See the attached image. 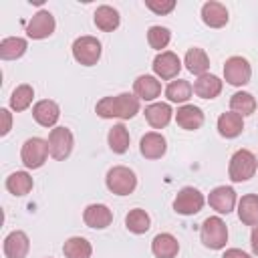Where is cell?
<instances>
[{
  "mask_svg": "<svg viewBox=\"0 0 258 258\" xmlns=\"http://www.w3.org/2000/svg\"><path fill=\"white\" fill-rule=\"evenodd\" d=\"M95 113L103 119H133L139 113V99L135 93H119L103 97L95 105Z\"/></svg>",
  "mask_w": 258,
  "mask_h": 258,
  "instance_id": "1",
  "label": "cell"
},
{
  "mask_svg": "<svg viewBox=\"0 0 258 258\" xmlns=\"http://www.w3.org/2000/svg\"><path fill=\"white\" fill-rule=\"evenodd\" d=\"M258 171V159L250 149H238L232 157H230V165H228V175L234 183L240 181H248L250 177H254Z\"/></svg>",
  "mask_w": 258,
  "mask_h": 258,
  "instance_id": "2",
  "label": "cell"
},
{
  "mask_svg": "<svg viewBox=\"0 0 258 258\" xmlns=\"http://www.w3.org/2000/svg\"><path fill=\"white\" fill-rule=\"evenodd\" d=\"M105 185L115 196H129L137 187V175L133 169H129L125 165H115L107 171Z\"/></svg>",
  "mask_w": 258,
  "mask_h": 258,
  "instance_id": "3",
  "label": "cell"
},
{
  "mask_svg": "<svg viewBox=\"0 0 258 258\" xmlns=\"http://www.w3.org/2000/svg\"><path fill=\"white\" fill-rule=\"evenodd\" d=\"M200 240L210 250H222L228 242V228L220 216H210L200 228Z\"/></svg>",
  "mask_w": 258,
  "mask_h": 258,
  "instance_id": "4",
  "label": "cell"
},
{
  "mask_svg": "<svg viewBox=\"0 0 258 258\" xmlns=\"http://www.w3.org/2000/svg\"><path fill=\"white\" fill-rule=\"evenodd\" d=\"M48 141L42 137H30L22 143L20 149V159L24 163L26 169H38L44 165L46 157H48Z\"/></svg>",
  "mask_w": 258,
  "mask_h": 258,
  "instance_id": "5",
  "label": "cell"
},
{
  "mask_svg": "<svg viewBox=\"0 0 258 258\" xmlns=\"http://www.w3.org/2000/svg\"><path fill=\"white\" fill-rule=\"evenodd\" d=\"M101 52H103V46L95 36H89V34L87 36H79L73 42V56L83 67L97 64L99 58H101Z\"/></svg>",
  "mask_w": 258,
  "mask_h": 258,
  "instance_id": "6",
  "label": "cell"
},
{
  "mask_svg": "<svg viewBox=\"0 0 258 258\" xmlns=\"http://www.w3.org/2000/svg\"><path fill=\"white\" fill-rule=\"evenodd\" d=\"M46 141H48V153L56 161L67 159L71 155V151H73V145H75V137H73L71 129H67V127H54V129H50Z\"/></svg>",
  "mask_w": 258,
  "mask_h": 258,
  "instance_id": "7",
  "label": "cell"
},
{
  "mask_svg": "<svg viewBox=\"0 0 258 258\" xmlns=\"http://www.w3.org/2000/svg\"><path fill=\"white\" fill-rule=\"evenodd\" d=\"M204 204H206L204 194L198 187L185 185V187H181L177 191V196L173 200V210L177 214H181V216H194L204 208Z\"/></svg>",
  "mask_w": 258,
  "mask_h": 258,
  "instance_id": "8",
  "label": "cell"
},
{
  "mask_svg": "<svg viewBox=\"0 0 258 258\" xmlns=\"http://www.w3.org/2000/svg\"><path fill=\"white\" fill-rule=\"evenodd\" d=\"M252 67L244 56H230L224 62V79L232 87H244L250 83Z\"/></svg>",
  "mask_w": 258,
  "mask_h": 258,
  "instance_id": "9",
  "label": "cell"
},
{
  "mask_svg": "<svg viewBox=\"0 0 258 258\" xmlns=\"http://www.w3.org/2000/svg\"><path fill=\"white\" fill-rule=\"evenodd\" d=\"M56 28V22H54V16L48 12V10H38L26 24V34L28 38L32 40H42V38H48Z\"/></svg>",
  "mask_w": 258,
  "mask_h": 258,
  "instance_id": "10",
  "label": "cell"
},
{
  "mask_svg": "<svg viewBox=\"0 0 258 258\" xmlns=\"http://www.w3.org/2000/svg\"><path fill=\"white\" fill-rule=\"evenodd\" d=\"M153 73H155V77L157 79H163V81H171V79H175L177 75H179V71H181V60H179V56L175 54V52H171V50H163V52H159L155 58H153Z\"/></svg>",
  "mask_w": 258,
  "mask_h": 258,
  "instance_id": "11",
  "label": "cell"
},
{
  "mask_svg": "<svg viewBox=\"0 0 258 258\" xmlns=\"http://www.w3.org/2000/svg\"><path fill=\"white\" fill-rule=\"evenodd\" d=\"M208 204L212 210H216L218 214H230L236 204H238V198H236V191L234 187L230 185H218L210 191L208 196Z\"/></svg>",
  "mask_w": 258,
  "mask_h": 258,
  "instance_id": "12",
  "label": "cell"
},
{
  "mask_svg": "<svg viewBox=\"0 0 258 258\" xmlns=\"http://www.w3.org/2000/svg\"><path fill=\"white\" fill-rule=\"evenodd\" d=\"M83 222L89 228L95 230H105L113 222V212L105 204H89L83 212Z\"/></svg>",
  "mask_w": 258,
  "mask_h": 258,
  "instance_id": "13",
  "label": "cell"
},
{
  "mask_svg": "<svg viewBox=\"0 0 258 258\" xmlns=\"http://www.w3.org/2000/svg\"><path fill=\"white\" fill-rule=\"evenodd\" d=\"M139 151L145 159H161L167 151V141L161 133L157 131H149L141 137L139 141Z\"/></svg>",
  "mask_w": 258,
  "mask_h": 258,
  "instance_id": "14",
  "label": "cell"
},
{
  "mask_svg": "<svg viewBox=\"0 0 258 258\" xmlns=\"http://www.w3.org/2000/svg\"><path fill=\"white\" fill-rule=\"evenodd\" d=\"M4 256L6 258H26L28 250H30V240L26 236V232L22 230H12L2 244Z\"/></svg>",
  "mask_w": 258,
  "mask_h": 258,
  "instance_id": "15",
  "label": "cell"
},
{
  "mask_svg": "<svg viewBox=\"0 0 258 258\" xmlns=\"http://www.w3.org/2000/svg\"><path fill=\"white\" fill-rule=\"evenodd\" d=\"M32 117L42 127H54L56 121H58V117H60V107L54 101H50V99H42V101L34 103Z\"/></svg>",
  "mask_w": 258,
  "mask_h": 258,
  "instance_id": "16",
  "label": "cell"
},
{
  "mask_svg": "<svg viewBox=\"0 0 258 258\" xmlns=\"http://www.w3.org/2000/svg\"><path fill=\"white\" fill-rule=\"evenodd\" d=\"M202 20L206 26L210 28H222L228 24L230 16H228V8L222 4V2H216V0H210L202 6Z\"/></svg>",
  "mask_w": 258,
  "mask_h": 258,
  "instance_id": "17",
  "label": "cell"
},
{
  "mask_svg": "<svg viewBox=\"0 0 258 258\" xmlns=\"http://www.w3.org/2000/svg\"><path fill=\"white\" fill-rule=\"evenodd\" d=\"M133 93L139 101H155L161 95V83L153 75H139L133 83Z\"/></svg>",
  "mask_w": 258,
  "mask_h": 258,
  "instance_id": "18",
  "label": "cell"
},
{
  "mask_svg": "<svg viewBox=\"0 0 258 258\" xmlns=\"http://www.w3.org/2000/svg\"><path fill=\"white\" fill-rule=\"evenodd\" d=\"M175 123L185 131H196L204 125V111L196 105H181L175 111Z\"/></svg>",
  "mask_w": 258,
  "mask_h": 258,
  "instance_id": "19",
  "label": "cell"
},
{
  "mask_svg": "<svg viewBox=\"0 0 258 258\" xmlns=\"http://www.w3.org/2000/svg\"><path fill=\"white\" fill-rule=\"evenodd\" d=\"M151 252L155 258H175L179 252V242L173 234L161 232L151 240Z\"/></svg>",
  "mask_w": 258,
  "mask_h": 258,
  "instance_id": "20",
  "label": "cell"
},
{
  "mask_svg": "<svg viewBox=\"0 0 258 258\" xmlns=\"http://www.w3.org/2000/svg\"><path fill=\"white\" fill-rule=\"evenodd\" d=\"M143 115H145V121L153 129H163V127L169 125V121L173 117V111L167 103H151V105L145 107Z\"/></svg>",
  "mask_w": 258,
  "mask_h": 258,
  "instance_id": "21",
  "label": "cell"
},
{
  "mask_svg": "<svg viewBox=\"0 0 258 258\" xmlns=\"http://www.w3.org/2000/svg\"><path fill=\"white\" fill-rule=\"evenodd\" d=\"M244 131V117L234 113V111H228V113H222L218 117V133L226 139H234L238 137L240 133Z\"/></svg>",
  "mask_w": 258,
  "mask_h": 258,
  "instance_id": "22",
  "label": "cell"
},
{
  "mask_svg": "<svg viewBox=\"0 0 258 258\" xmlns=\"http://www.w3.org/2000/svg\"><path fill=\"white\" fill-rule=\"evenodd\" d=\"M238 218L246 226H258V194H246L238 200Z\"/></svg>",
  "mask_w": 258,
  "mask_h": 258,
  "instance_id": "23",
  "label": "cell"
},
{
  "mask_svg": "<svg viewBox=\"0 0 258 258\" xmlns=\"http://www.w3.org/2000/svg\"><path fill=\"white\" fill-rule=\"evenodd\" d=\"M194 93L200 99H216L222 93V81H220V77L210 75V73L198 77L196 83H194Z\"/></svg>",
  "mask_w": 258,
  "mask_h": 258,
  "instance_id": "24",
  "label": "cell"
},
{
  "mask_svg": "<svg viewBox=\"0 0 258 258\" xmlns=\"http://www.w3.org/2000/svg\"><path fill=\"white\" fill-rule=\"evenodd\" d=\"M183 64H185V69H187L191 75L202 77V75H206L208 69H210V58H208V54H206L204 48H200V46H191V48L185 52Z\"/></svg>",
  "mask_w": 258,
  "mask_h": 258,
  "instance_id": "25",
  "label": "cell"
},
{
  "mask_svg": "<svg viewBox=\"0 0 258 258\" xmlns=\"http://www.w3.org/2000/svg\"><path fill=\"white\" fill-rule=\"evenodd\" d=\"M93 20H95V26H97L99 30H103V32H113V30L119 26L121 16H119V12H117L113 6L103 4V6H99V8L95 10Z\"/></svg>",
  "mask_w": 258,
  "mask_h": 258,
  "instance_id": "26",
  "label": "cell"
},
{
  "mask_svg": "<svg viewBox=\"0 0 258 258\" xmlns=\"http://www.w3.org/2000/svg\"><path fill=\"white\" fill-rule=\"evenodd\" d=\"M62 254H64V258H91L93 246L83 236H71L62 244Z\"/></svg>",
  "mask_w": 258,
  "mask_h": 258,
  "instance_id": "27",
  "label": "cell"
},
{
  "mask_svg": "<svg viewBox=\"0 0 258 258\" xmlns=\"http://www.w3.org/2000/svg\"><path fill=\"white\" fill-rule=\"evenodd\" d=\"M28 48L26 38L22 36H8L0 42V58L2 60H16L20 58Z\"/></svg>",
  "mask_w": 258,
  "mask_h": 258,
  "instance_id": "28",
  "label": "cell"
},
{
  "mask_svg": "<svg viewBox=\"0 0 258 258\" xmlns=\"http://www.w3.org/2000/svg\"><path fill=\"white\" fill-rule=\"evenodd\" d=\"M129 141H131V137H129V131H127V127L123 123L113 125L109 129V133H107V143H109L113 153H119V155L125 153L129 149Z\"/></svg>",
  "mask_w": 258,
  "mask_h": 258,
  "instance_id": "29",
  "label": "cell"
},
{
  "mask_svg": "<svg viewBox=\"0 0 258 258\" xmlns=\"http://www.w3.org/2000/svg\"><path fill=\"white\" fill-rule=\"evenodd\" d=\"M32 185H34V181H32V177H30L28 171H14V173H10L6 177V189L12 196H18V198L30 194Z\"/></svg>",
  "mask_w": 258,
  "mask_h": 258,
  "instance_id": "30",
  "label": "cell"
},
{
  "mask_svg": "<svg viewBox=\"0 0 258 258\" xmlns=\"http://www.w3.org/2000/svg\"><path fill=\"white\" fill-rule=\"evenodd\" d=\"M125 226H127V230L131 234H145L151 228V218H149V214L145 210L133 208L125 216Z\"/></svg>",
  "mask_w": 258,
  "mask_h": 258,
  "instance_id": "31",
  "label": "cell"
},
{
  "mask_svg": "<svg viewBox=\"0 0 258 258\" xmlns=\"http://www.w3.org/2000/svg\"><path fill=\"white\" fill-rule=\"evenodd\" d=\"M194 93V87L189 85V81L185 79H177V81H171L167 87H165V97L169 103H185Z\"/></svg>",
  "mask_w": 258,
  "mask_h": 258,
  "instance_id": "32",
  "label": "cell"
},
{
  "mask_svg": "<svg viewBox=\"0 0 258 258\" xmlns=\"http://www.w3.org/2000/svg\"><path fill=\"white\" fill-rule=\"evenodd\" d=\"M32 99H34V89L30 85H18L12 95H10V109L20 113V111H26L30 105H32Z\"/></svg>",
  "mask_w": 258,
  "mask_h": 258,
  "instance_id": "33",
  "label": "cell"
},
{
  "mask_svg": "<svg viewBox=\"0 0 258 258\" xmlns=\"http://www.w3.org/2000/svg\"><path fill=\"white\" fill-rule=\"evenodd\" d=\"M230 109L242 117H248L256 111V99L246 91H238L230 97Z\"/></svg>",
  "mask_w": 258,
  "mask_h": 258,
  "instance_id": "34",
  "label": "cell"
},
{
  "mask_svg": "<svg viewBox=\"0 0 258 258\" xmlns=\"http://www.w3.org/2000/svg\"><path fill=\"white\" fill-rule=\"evenodd\" d=\"M169 40H171V32H169V28L159 26V24L149 26V30H147V42H149L151 48L163 52V48L169 44Z\"/></svg>",
  "mask_w": 258,
  "mask_h": 258,
  "instance_id": "35",
  "label": "cell"
},
{
  "mask_svg": "<svg viewBox=\"0 0 258 258\" xmlns=\"http://www.w3.org/2000/svg\"><path fill=\"white\" fill-rule=\"evenodd\" d=\"M145 6L151 12H155L159 16H165L175 8V0H145Z\"/></svg>",
  "mask_w": 258,
  "mask_h": 258,
  "instance_id": "36",
  "label": "cell"
},
{
  "mask_svg": "<svg viewBox=\"0 0 258 258\" xmlns=\"http://www.w3.org/2000/svg\"><path fill=\"white\" fill-rule=\"evenodd\" d=\"M0 117H2V127H0V135H8V131L12 129V113L8 109H0Z\"/></svg>",
  "mask_w": 258,
  "mask_h": 258,
  "instance_id": "37",
  "label": "cell"
},
{
  "mask_svg": "<svg viewBox=\"0 0 258 258\" xmlns=\"http://www.w3.org/2000/svg\"><path fill=\"white\" fill-rule=\"evenodd\" d=\"M222 258H250V254H246V252L240 250V248H228V250L222 254Z\"/></svg>",
  "mask_w": 258,
  "mask_h": 258,
  "instance_id": "38",
  "label": "cell"
},
{
  "mask_svg": "<svg viewBox=\"0 0 258 258\" xmlns=\"http://www.w3.org/2000/svg\"><path fill=\"white\" fill-rule=\"evenodd\" d=\"M250 246H252V252L258 256V226L252 228V234H250Z\"/></svg>",
  "mask_w": 258,
  "mask_h": 258,
  "instance_id": "39",
  "label": "cell"
}]
</instances>
